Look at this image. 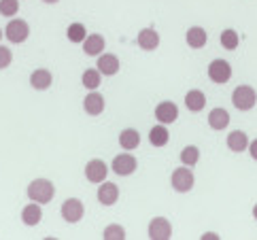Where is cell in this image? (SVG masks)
I'll list each match as a JSON object with an SVG mask.
<instances>
[{"label": "cell", "instance_id": "cell-23", "mask_svg": "<svg viewBox=\"0 0 257 240\" xmlns=\"http://www.w3.org/2000/svg\"><path fill=\"white\" fill-rule=\"evenodd\" d=\"M149 143H151L153 147H158V149H162V147H166V145L170 143L168 126H164V124L153 126V128H151V132H149Z\"/></svg>", "mask_w": 257, "mask_h": 240}, {"label": "cell", "instance_id": "cell-19", "mask_svg": "<svg viewBox=\"0 0 257 240\" xmlns=\"http://www.w3.org/2000/svg\"><path fill=\"white\" fill-rule=\"evenodd\" d=\"M225 145H227L229 151L242 153V151L249 149V136H246L242 130H232L225 138Z\"/></svg>", "mask_w": 257, "mask_h": 240}, {"label": "cell", "instance_id": "cell-30", "mask_svg": "<svg viewBox=\"0 0 257 240\" xmlns=\"http://www.w3.org/2000/svg\"><path fill=\"white\" fill-rule=\"evenodd\" d=\"M11 62H13V53L9 47H5V45H0V70H5L11 66Z\"/></svg>", "mask_w": 257, "mask_h": 240}, {"label": "cell", "instance_id": "cell-22", "mask_svg": "<svg viewBox=\"0 0 257 240\" xmlns=\"http://www.w3.org/2000/svg\"><path fill=\"white\" fill-rule=\"evenodd\" d=\"M139 145H141L139 130H134V128L121 130V134H119V147H121L123 151H134V149H139Z\"/></svg>", "mask_w": 257, "mask_h": 240}, {"label": "cell", "instance_id": "cell-27", "mask_svg": "<svg viewBox=\"0 0 257 240\" xmlns=\"http://www.w3.org/2000/svg\"><path fill=\"white\" fill-rule=\"evenodd\" d=\"M200 162V149L196 145H187L185 149L181 151V164L183 166H189V168H194V166Z\"/></svg>", "mask_w": 257, "mask_h": 240}, {"label": "cell", "instance_id": "cell-10", "mask_svg": "<svg viewBox=\"0 0 257 240\" xmlns=\"http://www.w3.org/2000/svg\"><path fill=\"white\" fill-rule=\"evenodd\" d=\"M104 106H106L104 96L100 94L98 89L87 91V96L83 98V110H85V113H87L89 117H98V115H102V113H104Z\"/></svg>", "mask_w": 257, "mask_h": 240}, {"label": "cell", "instance_id": "cell-7", "mask_svg": "<svg viewBox=\"0 0 257 240\" xmlns=\"http://www.w3.org/2000/svg\"><path fill=\"white\" fill-rule=\"evenodd\" d=\"M208 79L215 83V85H223L232 79V66H229L227 60H213L208 64Z\"/></svg>", "mask_w": 257, "mask_h": 240}, {"label": "cell", "instance_id": "cell-13", "mask_svg": "<svg viewBox=\"0 0 257 240\" xmlns=\"http://www.w3.org/2000/svg\"><path fill=\"white\" fill-rule=\"evenodd\" d=\"M30 87L36 89V91H47L51 85H53V75L51 70L47 68H36L30 72Z\"/></svg>", "mask_w": 257, "mask_h": 240}, {"label": "cell", "instance_id": "cell-21", "mask_svg": "<svg viewBox=\"0 0 257 240\" xmlns=\"http://www.w3.org/2000/svg\"><path fill=\"white\" fill-rule=\"evenodd\" d=\"M227 126H229V113L225 108L217 106V108H213L208 113V128H210V130L221 132V130H225Z\"/></svg>", "mask_w": 257, "mask_h": 240}, {"label": "cell", "instance_id": "cell-9", "mask_svg": "<svg viewBox=\"0 0 257 240\" xmlns=\"http://www.w3.org/2000/svg\"><path fill=\"white\" fill-rule=\"evenodd\" d=\"M149 238L151 240H170L172 238V223L166 217H153L149 221Z\"/></svg>", "mask_w": 257, "mask_h": 240}, {"label": "cell", "instance_id": "cell-18", "mask_svg": "<svg viewBox=\"0 0 257 240\" xmlns=\"http://www.w3.org/2000/svg\"><path fill=\"white\" fill-rule=\"evenodd\" d=\"M185 43L189 49H202L208 43V34L202 26H191L185 32Z\"/></svg>", "mask_w": 257, "mask_h": 240}, {"label": "cell", "instance_id": "cell-1", "mask_svg": "<svg viewBox=\"0 0 257 240\" xmlns=\"http://www.w3.org/2000/svg\"><path fill=\"white\" fill-rule=\"evenodd\" d=\"M26 193H28V200L32 202H39V204H49V202L53 200V196H56V185L49 181V179H34L28 189H26Z\"/></svg>", "mask_w": 257, "mask_h": 240}, {"label": "cell", "instance_id": "cell-3", "mask_svg": "<svg viewBox=\"0 0 257 240\" xmlns=\"http://www.w3.org/2000/svg\"><path fill=\"white\" fill-rule=\"evenodd\" d=\"M232 104L236 110H251L255 104H257V91L251 87V85H238L232 94Z\"/></svg>", "mask_w": 257, "mask_h": 240}, {"label": "cell", "instance_id": "cell-6", "mask_svg": "<svg viewBox=\"0 0 257 240\" xmlns=\"http://www.w3.org/2000/svg\"><path fill=\"white\" fill-rule=\"evenodd\" d=\"M111 168H113V172L117 174V177H130V174H134L136 168H139V162H136V158L130 151H125V153L115 155Z\"/></svg>", "mask_w": 257, "mask_h": 240}, {"label": "cell", "instance_id": "cell-4", "mask_svg": "<svg viewBox=\"0 0 257 240\" xmlns=\"http://www.w3.org/2000/svg\"><path fill=\"white\" fill-rule=\"evenodd\" d=\"M170 185H172V189L177 191V193H187V191L194 189L196 177H194V172H191L189 166H183V168H177V170L172 172Z\"/></svg>", "mask_w": 257, "mask_h": 240}, {"label": "cell", "instance_id": "cell-32", "mask_svg": "<svg viewBox=\"0 0 257 240\" xmlns=\"http://www.w3.org/2000/svg\"><path fill=\"white\" fill-rule=\"evenodd\" d=\"M200 238H202V240H219V234H217V232H204Z\"/></svg>", "mask_w": 257, "mask_h": 240}, {"label": "cell", "instance_id": "cell-11", "mask_svg": "<svg viewBox=\"0 0 257 240\" xmlns=\"http://www.w3.org/2000/svg\"><path fill=\"white\" fill-rule=\"evenodd\" d=\"M155 119L158 124H164V126H170L179 119V106L172 102V100H164L155 106Z\"/></svg>", "mask_w": 257, "mask_h": 240}, {"label": "cell", "instance_id": "cell-35", "mask_svg": "<svg viewBox=\"0 0 257 240\" xmlns=\"http://www.w3.org/2000/svg\"><path fill=\"white\" fill-rule=\"evenodd\" d=\"M3 36H5V32H3V30H0V41H3Z\"/></svg>", "mask_w": 257, "mask_h": 240}, {"label": "cell", "instance_id": "cell-12", "mask_svg": "<svg viewBox=\"0 0 257 240\" xmlns=\"http://www.w3.org/2000/svg\"><path fill=\"white\" fill-rule=\"evenodd\" d=\"M119 200V187L111 181H102L98 187V202L102 206H115Z\"/></svg>", "mask_w": 257, "mask_h": 240}, {"label": "cell", "instance_id": "cell-34", "mask_svg": "<svg viewBox=\"0 0 257 240\" xmlns=\"http://www.w3.org/2000/svg\"><path fill=\"white\" fill-rule=\"evenodd\" d=\"M253 219H257V204L253 206Z\"/></svg>", "mask_w": 257, "mask_h": 240}, {"label": "cell", "instance_id": "cell-14", "mask_svg": "<svg viewBox=\"0 0 257 240\" xmlns=\"http://www.w3.org/2000/svg\"><path fill=\"white\" fill-rule=\"evenodd\" d=\"M41 219H43V204L30 200V204H26L22 208V223L26 227H36L41 223Z\"/></svg>", "mask_w": 257, "mask_h": 240}, {"label": "cell", "instance_id": "cell-17", "mask_svg": "<svg viewBox=\"0 0 257 240\" xmlns=\"http://www.w3.org/2000/svg\"><path fill=\"white\" fill-rule=\"evenodd\" d=\"M136 43L143 51H155L160 47V34L153 30V28H143L136 36Z\"/></svg>", "mask_w": 257, "mask_h": 240}, {"label": "cell", "instance_id": "cell-20", "mask_svg": "<svg viewBox=\"0 0 257 240\" xmlns=\"http://www.w3.org/2000/svg\"><path fill=\"white\" fill-rule=\"evenodd\" d=\"M206 106V94L202 89H189L185 94V108L189 113H200Z\"/></svg>", "mask_w": 257, "mask_h": 240}, {"label": "cell", "instance_id": "cell-8", "mask_svg": "<svg viewBox=\"0 0 257 240\" xmlns=\"http://www.w3.org/2000/svg\"><path fill=\"white\" fill-rule=\"evenodd\" d=\"M108 166H106V162L104 160H89L87 164H85V179L89 181V183H94V185H100L102 181H106V177H108Z\"/></svg>", "mask_w": 257, "mask_h": 240}, {"label": "cell", "instance_id": "cell-33", "mask_svg": "<svg viewBox=\"0 0 257 240\" xmlns=\"http://www.w3.org/2000/svg\"><path fill=\"white\" fill-rule=\"evenodd\" d=\"M45 5H56V3H60V0H43Z\"/></svg>", "mask_w": 257, "mask_h": 240}, {"label": "cell", "instance_id": "cell-15", "mask_svg": "<svg viewBox=\"0 0 257 240\" xmlns=\"http://www.w3.org/2000/svg\"><path fill=\"white\" fill-rule=\"evenodd\" d=\"M83 45V51H85V55H89V58H96V55H100V53H104V49H106V41H104V36L102 34H87L85 36V41L81 43Z\"/></svg>", "mask_w": 257, "mask_h": 240}, {"label": "cell", "instance_id": "cell-29", "mask_svg": "<svg viewBox=\"0 0 257 240\" xmlns=\"http://www.w3.org/2000/svg\"><path fill=\"white\" fill-rule=\"evenodd\" d=\"M20 13V0H0V15L11 20Z\"/></svg>", "mask_w": 257, "mask_h": 240}, {"label": "cell", "instance_id": "cell-28", "mask_svg": "<svg viewBox=\"0 0 257 240\" xmlns=\"http://www.w3.org/2000/svg\"><path fill=\"white\" fill-rule=\"evenodd\" d=\"M102 238L104 240H125V227L123 225H119V223H111V225H106L104 227V232H102Z\"/></svg>", "mask_w": 257, "mask_h": 240}, {"label": "cell", "instance_id": "cell-31", "mask_svg": "<svg viewBox=\"0 0 257 240\" xmlns=\"http://www.w3.org/2000/svg\"><path fill=\"white\" fill-rule=\"evenodd\" d=\"M249 153H251V158L257 162V138L249 143Z\"/></svg>", "mask_w": 257, "mask_h": 240}, {"label": "cell", "instance_id": "cell-24", "mask_svg": "<svg viewBox=\"0 0 257 240\" xmlns=\"http://www.w3.org/2000/svg\"><path fill=\"white\" fill-rule=\"evenodd\" d=\"M81 83H83V87L87 91L98 89L100 83H102V72L98 68H87V70H83V75H81Z\"/></svg>", "mask_w": 257, "mask_h": 240}, {"label": "cell", "instance_id": "cell-5", "mask_svg": "<svg viewBox=\"0 0 257 240\" xmlns=\"http://www.w3.org/2000/svg\"><path fill=\"white\" fill-rule=\"evenodd\" d=\"M60 215H62V219L66 221V223L75 225V223H79V221L83 219L85 204L79 198H68V200H64V204L60 208Z\"/></svg>", "mask_w": 257, "mask_h": 240}, {"label": "cell", "instance_id": "cell-26", "mask_svg": "<svg viewBox=\"0 0 257 240\" xmlns=\"http://www.w3.org/2000/svg\"><path fill=\"white\" fill-rule=\"evenodd\" d=\"M85 36H87V28H85L83 24L75 22V24H70V26L66 28V39H68L70 43L81 45V43L85 41Z\"/></svg>", "mask_w": 257, "mask_h": 240}, {"label": "cell", "instance_id": "cell-25", "mask_svg": "<svg viewBox=\"0 0 257 240\" xmlns=\"http://www.w3.org/2000/svg\"><path fill=\"white\" fill-rule=\"evenodd\" d=\"M219 43H221V47L225 51H234V49H238L240 36H238V32L234 30V28H225V30L221 32V36H219Z\"/></svg>", "mask_w": 257, "mask_h": 240}, {"label": "cell", "instance_id": "cell-2", "mask_svg": "<svg viewBox=\"0 0 257 240\" xmlns=\"http://www.w3.org/2000/svg\"><path fill=\"white\" fill-rule=\"evenodd\" d=\"M5 36H7V41L9 43H13V45H22L28 41V36H30V26L28 22H24L20 20V17H11L5 28Z\"/></svg>", "mask_w": 257, "mask_h": 240}, {"label": "cell", "instance_id": "cell-16", "mask_svg": "<svg viewBox=\"0 0 257 240\" xmlns=\"http://www.w3.org/2000/svg\"><path fill=\"white\" fill-rule=\"evenodd\" d=\"M96 68L102 72V77H115L121 66H119V58H117V55H113V53H100Z\"/></svg>", "mask_w": 257, "mask_h": 240}]
</instances>
